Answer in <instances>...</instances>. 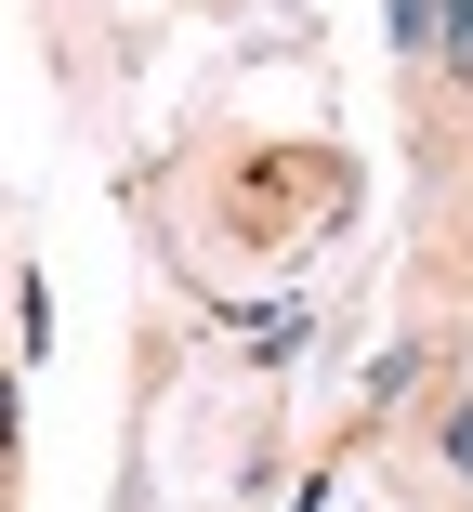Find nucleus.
<instances>
[{
	"mask_svg": "<svg viewBox=\"0 0 473 512\" xmlns=\"http://www.w3.org/2000/svg\"><path fill=\"white\" fill-rule=\"evenodd\" d=\"M447 66H473V0H447Z\"/></svg>",
	"mask_w": 473,
	"mask_h": 512,
	"instance_id": "2",
	"label": "nucleus"
},
{
	"mask_svg": "<svg viewBox=\"0 0 473 512\" xmlns=\"http://www.w3.org/2000/svg\"><path fill=\"white\" fill-rule=\"evenodd\" d=\"M395 40H408V53L434 40V0H395Z\"/></svg>",
	"mask_w": 473,
	"mask_h": 512,
	"instance_id": "1",
	"label": "nucleus"
}]
</instances>
